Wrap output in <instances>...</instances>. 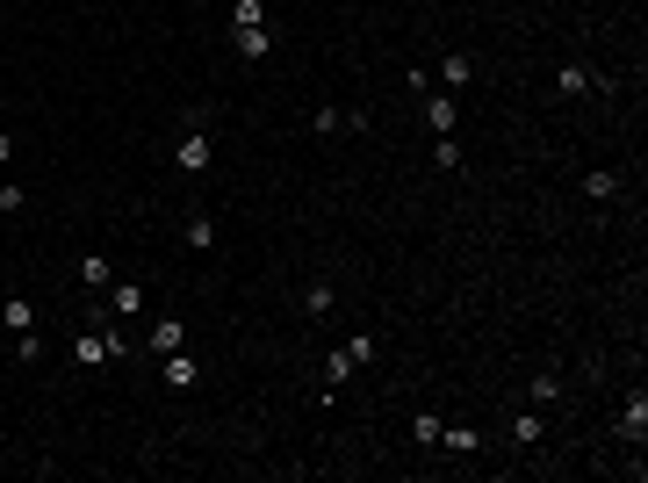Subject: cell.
<instances>
[{
  "mask_svg": "<svg viewBox=\"0 0 648 483\" xmlns=\"http://www.w3.org/2000/svg\"><path fill=\"white\" fill-rule=\"evenodd\" d=\"M181 347H187V325H181V317H152V332L137 339V354H159V361H166V354H181Z\"/></svg>",
  "mask_w": 648,
  "mask_h": 483,
  "instance_id": "6da1fadb",
  "label": "cell"
},
{
  "mask_svg": "<svg viewBox=\"0 0 648 483\" xmlns=\"http://www.w3.org/2000/svg\"><path fill=\"white\" fill-rule=\"evenodd\" d=\"M209 159H216V145H209V130L194 123L181 145H174V166H181V174H209Z\"/></svg>",
  "mask_w": 648,
  "mask_h": 483,
  "instance_id": "7a4b0ae2",
  "label": "cell"
},
{
  "mask_svg": "<svg viewBox=\"0 0 648 483\" xmlns=\"http://www.w3.org/2000/svg\"><path fill=\"white\" fill-rule=\"evenodd\" d=\"M159 376H166V389H194V383H202V361L181 347V354H166V361H159Z\"/></svg>",
  "mask_w": 648,
  "mask_h": 483,
  "instance_id": "3957f363",
  "label": "cell"
},
{
  "mask_svg": "<svg viewBox=\"0 0 648 483\" xmlns=\"http://www.w3.org/2000/svg\"><path fill=\"white\" fill-rule=\"evenodd\" d=\"M642 433H648V389L634 383V397H627V411H620V440H634V448H642Z\"/></svg>",
  "mask_w": 648,
  "mask_h": 483,
  "instance_id": "277c9868",
  "label": "cell"
},
{
  "mask_svg": "<svg viewBox=\"0 0 648 483\" xmlns=\"http://www.w3.org/2000/svg\"><path fill=\"white\" fill-rule=\"evenodd\" d=\"M440 448H447V455H483V433H475V426H440Z\"/></svg>",
  "mask_w": 648,
  "mask_h": 483,
  "instance_id": "5b68a950",
  "label": "cell"
},
{
  "mask_svg": "<svg viewBox=\"0 0 648 483\" xmlns=\"http://www.w3.org/2000/svg\"><path fill=\"white\" fill-rule=\"evenodd\" d=\"M0 325H7L15 339H22V332H36V310H29L22 296H0Z\"/></svg>",
  "mask_w": 648,
  "mask_h": 483,
  "instance_id": "8992f818",
  "label": "cell"
},
{
  "mask_svg": "<svg viewBox=\"0 0 648 483\" xmlns=\"http://www.w3.org/2000/svg\"><path fill=\"white\" fill-rule=\"evenodd\" d=\"M425 123H433L440 137H454V123H462V116H454V95H425Z\"/></svg>",
  "mask_w": 648,
  "mask_h": 483,
  "instance_id": "52a82bcc",
  "label": "cell"
},
{
  "mask_svg": "<svg viewBox=\"0 0 648 483\" xmlns=\"http://www.w3.org/2000/svg\"><path fill=\"white\" fill-rule=\"evenodd\" d=\"M231 29H267V0H231Z\"/></svg>",
  "mask_w": 648,
  "mask_h": 483,
  "instance_id": "ba28073f",
  "label": "cell"
},
{
  "mask_svg": "<svg viewBox=\"0 0 648 483\" xmlns=\"http://www.w3.org/2000/svg\"><path fill=\"white\" fill-rule=\"evenodd\" d=\"M555 397H562V376H555V368H541V376L526 383V404H555Z\"/></svg>",
  "mask_w": 648,
  "mask_h": 483,
  "instance_id": "9c48e42d",
  "label": "cell"
},
{
  "mask_svg": "<svg viewBox=\"0 0 648 483\" xmlns=\"http://www.w3.org/2000/svg\"><path fill=\"white\" fill-rule=\"evenodd\" d=\"M512 448H541V411H519L512 418Z\"/></svg>",
  "mask_w": 648,
  "mask_h": 483,
  "instance_id": "30bf717a",
  "label": "cell"
},
{
  "mask_svg": "<svg viewBox=\"0 0 648 483\" xmlns=\"http://www.w3.org/2000/svg\"><path fill=\"white\" fill-rule=\"evenodd\" d=\"M181 238L194 246V253H209V246H216V224H209V216H187V224H181Z\"/></svg>",
  "mask_w": 648,
  "mask_h": 483,
  "instance_id": "8fae6325",
  "label": "cell"
},
{
  "mask_svg": "<svg viewBox=\"0 0 648 483\" xmlns=\"http://www.w3.org/2000/svg\"><path fill=\"white\" fill-rule=\"evenodd\" d=\"M475 80V58H440V87H468Z\"/></svg>",
  "mask_w": 648,
  "mask_h": 483,
  "instance_id": "7c38bea8",
  "label": "cell"
},
{
  "mask_svg": "<svg viewBox=\"0 0 648 483\" xmlns=\"http://www.w3.org/2000/svg\"><path fill=\"white\" fill-rule=\"evenodd\" d=\"M80 282H87V289H108V282H115V267H108L101 253H87V260H80Z\"/></svg>",
  "mask_w": 648,
  "mask_h": 483,
  "instance_id": "4fadbf2b",
  "label": "cell"
},
{
  "mask_svg": "<svg viewBox=\"0 0 648 483\" xmlns=\"http://www.w3.org/2000/svg\"><path fill=\"white\" fill-rule=\"evenodd\" d=\"M332 303H339V289H332V282H310V289H303V310H310V317H324Z\"/></svg>",
  "mask_w": 648,
  "mask_h": 483,
  "instance_id": "5bb4252c",
  "label": "cell"
},
{
  "mask_svg": "<svg viewBox=\"0 0 648 483\" xmlns=\"http://www.w3.org/2000/svg\"><path fill=\"white\" fill-rule=\"evenodd\" d=\"M267 51H274L267 29H238V58H267Z\"/></svg>",
  "mask_w": 648,
  "mask_h": 483,
  "instance_id": "9a60e30c",
  "label": "cell"
},
{
  "mask_svg": "<svg viewBox=\"0 0 648 483\" xmlns=\"http://www.w3.org/2000/svg\"><path fill=\"white\" fill-rule=\"evenodd\" d=\"M591 87H598L591 65H562V95H591Z\"/></svg>",
  "mask_w": 648,
  "mask_h": 483,
  "instance_id": "2e32d148",
  "label": "cell"
},
{
  "mask_svg": "<svg viewBox=\"0 0 648 483\" xmlns=\"http://www.w3.org/2000/svg\"><path fill=\"white\" fill-rule=\"evenodd\" d=\"M339 354H346V361H354V368H368V361H374V332H354V339H346V347H339Z\"/></svg>",
  "mask_w": 648,
  "mask_h": 483,
  "instance_id": "e0dca14e",
  "label": "cell"
},
{
  "mask_svg": "<svg viewBox=\"0 0 648 483\" xmlns=\"http://www.w3.org/2000/svg\"><path fill=\"white\" fill-rule=\"evenodd\" d=\"M583 195H591V202H613V195H620V174H583Z\"/></svg>",
  "mask_w": 648,
  "mask_h": 483,
  "instance_id": "ac0fdd59",
  "label": "cell"
},
{
  "mask_svg": "<svg viewBox=\"0 0 648 483\" xmlns=\"http://www.w3.org/2000/svg\"><path fill=\"white\" fill-rule=\"evenodd\" d=\"M339 123H346V108H332V101H324V108H310V130H317V137H332Z\"/></svg>",
  "mask_w": 648,
  "mask_h": 483,
  "instance_id": "d6986e66",
  "label": "cell"
},
{
  "mask_svg": "<svg viewBox=\"0 0 648 483\" xmlns=\"http://www.w3.org/2000/svg\"><path fill=\"white\" fill-rule=\"evenodd\" d=\"M411 440H418V448H440V418H433V411H418V426H411Z\"/></svg>",
  "mask_w": 648,
  "mask_h": 483,
  "instance_id": "ffe728a7",
  "label": "cell"
},
{
  "mask_svg": "<svg viewBox=\"0 0 648 483\" xmlns=\"http://www.w3.org/2000/svg\"><path fill=\"white\" fill-rule=\"evenodd\" d=\"M137 310H145V289H130V282H123V289H115V317H137Z\"/></svg>",
  "mask_w": 648,
  "mask_h": 483,
  "instance_id": "44dd1931",
  "label": "cell"
},
{
  "mask_svg": "<svg viewBox=\"0 0 648 483\" xmlns=\"http://www.w3.org/2000/svg\"><path fill=\"white\" fill-rule=\"evenodd\" d=\"M433 159H440V174H454V166H462V145H454V137H440V145H433Z\"/></svg>",
  "mask_w": 648,
  "mask_h": 483,
  "instance_id": "7402d4cb",
  "label": "cell"
},
{
  "mask_svg": "<svg viewBox=\"0 0 648 483\" xmlns=\"http://www.w3.org/2000/svg\"><path fill=\"white\" fill-rule=\"evenodd\" d=\"M22 202H29V195H22V181H0V209H7V216H15Z\"/></svg>",
  "mask_w": 648,
  "mask_h": 483,
  "instance_id": "603a6c76",
  "label": "cell"
},
{
  "mask_svg": "<svg viewBox=\"0 0 648 483\" xmlns=\"http://www.w3.org/2000/svg\"><path fill=\"white\" fill-rule=\"evenodd\" d=\"M7 159H15V137H7V130H0V166H7Z\"/></svg>",
  "mask_w": 648,
  "mask_h": 483,
  "instance_id": "cb8c5ba5",
  "label": "cell"
},
{
  "mask_svg": "<svg viewBox=\"0 0 648 483\" xmlns=\"http://www.w3.org/2000/svg\"><path fill=\"white\" fill-rule=\"evenodd\" d=\"M0 289H7V275H0Z\"/></svg>",
  "mask_w": 648,
  "mask_h": 483,
  "instance_id": "d4e9b609",
  "label": "cell"
}]
</instances>
